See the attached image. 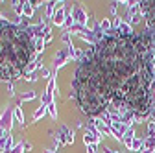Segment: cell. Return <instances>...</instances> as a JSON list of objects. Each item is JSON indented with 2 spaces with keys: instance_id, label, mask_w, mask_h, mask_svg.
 Here are the masks:
<instances>
[{
  "instance_id": "1",
  "label": "cell",
  "mask_w": 155,
  "mask_h": 153,
  "mask_svg": "<svg viewBox=\"0 0 155 153\" xmlns=\"http://www.w3.org/2000/svg\"><path fill=\"white\" fill-rule=\"evenodd\" d=\"M153 41L142 33H107L81 59L74 90L81 111L94 116L109 107L146 114L153 102Z\"/></svg>"
},
{
  "instance_id": "2",
  "label": "cell",
  "mask_w": 155,
  "mask_h": 153,
  "mask_svg": "<svg viewBox=\"0 0 155 153\" xmlns=\"http://www.w3.org/2000/svg\"><path fill=\"white\" fill-rule=\"evenodd\" d=\"M31 54L33 41L26 28L0 24V76L4 80L17 78L30 63Z\"/></svg>"
},
{
  "instance_id": "3",
  "label": "cell",
  "mask_w": 155,
  "mask_h": 153,
  "mask_svg": "<svg viewBox=\"0 0 155 153\" xmlns=\"http://www.w3.org/2000/svg\"><path fill=\"white\" fill-rule=\"evenodd\" d=\"M140 8L148 18V24L151 28V31L155 33V0H150V2H140Z\"/></svg>"
}]
</instances>
